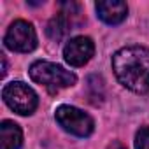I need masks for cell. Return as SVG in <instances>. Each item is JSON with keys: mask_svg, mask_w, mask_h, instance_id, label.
<instances>
[{"mask_svg": "<svg viewBox=\"0 0 149 149\" xmlns=\"http://www.w3.org/2000/svg\"><path fill=\"white\" fill-rule=\"evenodd\" d=\"M4 42L13 51L30 53L37 46V35H35V30H33L32 23H28L25 19H18L9 26Z\"/></svg>", "mask_w": 149, "mask_h": 149, "instance_id": "5b68a950", "label": "cell"}, {"mask_svg": "<svg viewBox=\"0 0 149 149\" xmlns=\"http://www.w3.org/2000/svg\"><path fill=\"white\" fill-rule=\"evenodd\" d=\"M95 7H97L98 18L107 25H118L128 14V7L121 0H102Z\"/></svg>", "mask_w": 149, "mask_h": 149, "instance_id": "52a82bcc", "label": "cell"}, {"mask_svg": "<svg viewBox=\"0 0 149 149\" xmlns=\"http://www.w3.org/2000/svg\"><path fill=\"white\" fill-rule=\"evenodd\" d=\"M30 77L37 84L47 88L51 93H56L61 88L74 86L77 81L74 72L65 70L63 67H60L56 63H51V61H35V63H32Z\"/></svg>", "mask_w": 149, "mask_h": 149, "instance_id": "7a4b0ae2", "label": "cell"}, {"mask_svg": "<svg viewBox=\"0 0 149 149\" xmlns=\"http://www.w3.org/2000/svg\"><path fill=\"white\" fill-rule=\"evenodd\" d=\"M112 68L123 86L135 93H149V49L130 46L112 56Z\"/></svg>", "mask_w": 149, "mask_h": 149, "instance_id": "6da1fadb", "label": "cell"}, {"mask_svg": "<svg viewBox=\"0 0 149 149\" xmlns=\"http://www.w3.org/2000/svg\"><path fill=\"white\" fill-rule=\"evenodd\" d=\"M2 97H4V102L14 112L21 114V116H28L37 109V95L25 83L13 81V83L6 84L2 90Z\"/></svg>", "mask_w": 149, "mask_h": 149, "instance_id": "3957f363", "label": "cell"}, {"mask_svg": "<svg viewBox=\"0 0 149 149\" xmlns=\"http://www.w3.org/2000/svg\"><path fill=\"white\" fill-rule=\"evenodd\" d=\"M109 149H125V147H123L121 144H114V146H111Z\"/></svg>", "mask_w": 149, "mask_h": 149, "instance_id": "8fae6325", "label": "cell"}, {"mask_svg": "<svg viewBox=\"0 0 149 149\" xmlns=\"http://www.w3.org/2000/svg\"><path fill=\"white\" fill-rule=\"evenodd\" d=\"M95 53V44L90 37H74L63 49L65 61L72 67H83L91 60Z\"/></svg>", "mask_w": 149, "mask_h": 149, "instance_id": "8992f818", "label": "cell"}, {"mask_svg": "<svg viewBox=\"0 0 149 149\" xmlns=\"http://www.w3.org/2000/svg\"><path fill=\"white\" fill-rule=\"evenodd\" d=\"M56 121L58 125L72 133V135H77V137H88L93 132V119L91 116H88L86 112H83L77 107H72V105H60L56 109Z\"/></svg>", "mask_w": 149, "mask_h": 149, "instance_id": "277c9868", "label": "cell"}, {"mask_svg": "<svg viewBox=\"0 0 149 149\" xmlns=\"http://www.w3.org/2000/svg\"><path fill=\"white\" fill-rule=\"evenodd\" d=\"M0 140H2V149H19L23 144V133L21 128L14 121H2L0 125Z\"/></svg>", "mask_w": 149, "mask_h": 149, "instance_id": "ba28073f", "label": "cell"}, {"mask_svg": "<svg viewBox=\"0 0 149 149\" xmlns=\"http://www.w3.org/2000/svg\"><path fill=\"white\" fill-rule=\"evenodd\" d=\"M135 149H149V128L142 126L135 135Z\"/></svg>", "mask_w": 149, "mask_h": 149, "instance_id": "30bf717a", "label": "cell"}, {"mask_svg": "<svg viewBox=\"0 0 149 149\" xmlns=\"http://www.w3.org/2000/svg\"><path fill=\"white\" fill-rule=\"evenodd\" d=\"M72 26H74L72 18H68V14H65V13H60L58 16H54V18L47 23L46 32H47L49 39H53V40H61V39H65V37L68 35V32L72 30Z\"/></svg>", "mask_w": 149, "mask_h": 149, "instance_id": "9c48e42d", "label": "cell"}]
</instances>
